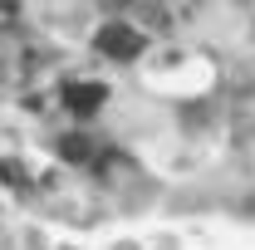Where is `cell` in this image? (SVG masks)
Returning a JSON list of instances; mask_svg holds the SVG:
<instances>
[{
	"label": "cell",
	"mask_w": 255,
	"mask_h": 250,
	"mask_svg": "<svg viewBox=\"0 0 255 250\" xmlns=\"http://www.w3.org/2000/svg\"><path fill=\"white\" fill-rule=\"evenodd\" d=\"M98 54H108V59H137L142 54V34L132 30V25H103L98 30Z\"/></svg>",
	"instance_id": "cell-1"
},
{
	"label": "cell",
	"mask_w": 255,
	"mask_h": 250,
	"mask_svg": "<svg viewBox=\"0 0 255 250\" xmlns=\"http://www.w3.org/2000/svg\"><path fill=\"white\" fill-rule=\"evenodd\" d=\"M59 152L69 157V162H89L94 147H89V137H79V132H74V137H64V142H59Z\"/></svg>",
	"instance_id": "cell-3"
},
{
	"label": "cell",
	"mask_w": 255,
	"mask_h": 250,
	"mask_svg": "<svg viewBox=\"0 0 255 250\" xmlns=\"http://www.w3.org/2000/svg\"><path fill=\"white\" fill-rule=\"evenodd\" d=\"M64 103H69L79 118H89V113H98V108H103V84H69Z\"/></svg>",
	"instance_id": "cell-2"
}]
</instances>
